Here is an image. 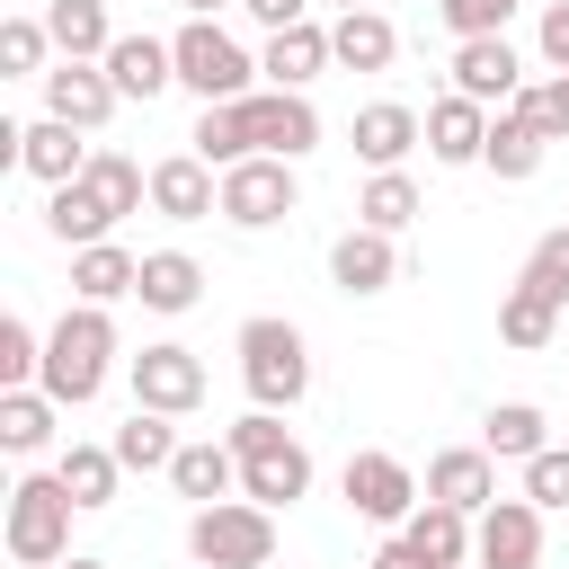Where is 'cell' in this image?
Listing matches in <instances>:
<instances>
[{
    "mask_svg": "<svg viewBox=\"0 0 569 569\" xmlns=\"http://www.w3.org/2000/svg\"><path fill=\"white\" fill-rule=\"evenodd\" d=\"M169 489H178V498H196V507L240 498V453H231V436H196V445H178Z\"/></svg>",
    "mask_w": 569,
    "mask_h": 569,
    "instance_id": "ffe728a7",
    "label": "cell"
},
{
    "mask_svg": "<svg viewBox=\"0 0 569 569\" xmlns=\"http://www.w3.org/2000/svg\"><path fill=\"white\" fill-rule=\"evenodd\" d=\"M516 9H525V0H436V18L453 27V44H462V36H507Z\"/></svg>",
    "mask_w": 569,
    "mask_h": 569,
    "instance_id": "ab89813d",
    "label": "cell"
},
{
    "mask_svg": "<svg viewBox=\"0 0 569 569\" xmlns=\"http://www.w3.org/2000/svg\"><path fill=\"white\" fill-rule=\"evenodd\" d=\"M71 516H80V498L62 489V471H27L18 489H9V560H27V569H53V560H71Z\"/></svg>",
    "mask_w": 569,
    "mask_h": 569,
    "instance_id": "277c9868",
    "label": "cell"
},
{
    "mask_svg": "<svg viewBox=\"0 0 569 569\" xmlns=\"http://www.w3.org/2000/svg\"><path fill=\"white\" fill-rule=\"evenodd\" d=\"M338 489H347V507H356L365 525H409V507L427 498V489H418V471H409L400 453H347Z\"/></svg>",
    "mask_w": 569,
    "mask_h": 569,
    "instance_id": "ba28073f",
    "label": "cell"
},
{
    "mask_svg": "<svg viewBox=\"0 0 569 569\" xmlns=\"http://www.w3.org/2000/svg\"><path fill=\"white\" fill-rule=\"evenodd\" d=\"M53 418H62L53 391H36V382H27V391H0V445H9V453H44V445H53Z\"/></svg>",
    "mask_w": 569,
    "mask_h": 569,
    "instance_id": "d6a6232c",
    "label": "cell"
},
{
    "mask_svg": "<svg viewBox=\"0 0 569 569\" xmlns=\"http://www.w3.org/2000/svg\"><path fill=\"white\" fill-rule=\"evenodd\" d=\"M124 373H133V400H142V409H169V418L204 409V356H196V347H178V338L142 347Z\"/></svg>",
    "mask_w": 569,
    "mask_h": 569,
    "instance_id": "30bf717a",
    "label": "cell"
},
{
    "mask_svg": "<svg viewBox=\"0 0 569 569\" xmlns=\"http://www.w3.org/2000/svg\"><path fill=\"white\" fill-rule=\"evenodd\" d=\"M53 569H107V560H89V551H71V560H53Z\"/></svg>",
    "mask_w": 569,
    "mask_h": 569,
    "instance_id": "c3c4849f",
    "label": "cell"
},
{
    "mask_svg": "<svg viewBox=\"0 0 569 569\" xmlns=\"http://www.w3.org/2000/svg\"><path fill=\"white\" fill-rule=\"evenodd\" d=\"M427 498H445V507L480 516V507L498 498V453H489V445H445V453L427 462Z\"/></svg>",
    "mask_w": 569,
    "mask_h": 569,
    "instance_id": "e0dca14e",
    "label": "cell"
},
{
    "mask_svg": "<svg viewBox=\"0 0 569 569\" xmlns=\"http://www.w3.org/2000/svg\"><path fill=\"white\" fill-rule=\"evenodd\" d=\"M525 498L551 516V507H569V445H542L533 462H525Z\"/></svg>",
    "mask_w": 569,
    "mask_h": 569,
    "instance_id": "60d3db41",
    "label": "cell"
},
{
    "mask_svg": "<svg viewBox=\"0 0 569 569\" xmlns=\"http://www.w3.org/2000/svg\"><path fill=\"white\" fill-rule=\"evenodd\" d=\"M453 89L480 98V107H507V98L525 89V53H516L507 36H462V44H453Z\"/></svg>",
    "mask_w": 569,
    "mask_h": 569,
    "instance_id": "5bb4252c",
    "label": "cell"
},
{
    "mask_svg": "<svg viewBox=\"0 0 569 569\" xmlns=\"http://www.w3.org/2000/svg\"><path fill=\"white\" fill-rule=\"evenodd\" d=\"M151 213H169V222H204V213H222V169H213L204 151L160 160V169H151Z\"/></svg>",
    "mask_w": 569,
    "mask_h": 569,
    "instance_id": "2e32d148",
    "label": "cell"
},
{
    "mask_svg": "<svg viewBox=\"0 0 569 569\" xmlns=\"http://www.w3.org/2000/svg\"><path fill=\"white\" fill-rule=\"evenodd\" d=\"M489 116H498V107H480V98H462V89L436 98V107H427V151H436L445 169H471V160L489 151Z\"/></svg>",
    "mask_w": 569,
    "mask_h": 569,
    "instance_id": "ac0fdd59",
    "label": "cell"
},
{
    "mask_svg": "<svg viewBox=\"0 0 569 569\" xmlns=\"http://www.w3.org/2000/svg\"><path fill=\"white\" fill-rule=\"evenodd\" d=\"M480 445H489L498 462H533V453H542V409H533V400H498V409L480 418Z\"/></svg>",
    "mask_w": 569,
    "mask_h": 569,
    "instance_id": "8d00e7d4",
    "label": "cell"
},
{
    "mask_svg": "<svg viewBox=\"0 0 569 569\" xmlns=\"http://www.w3.org/2000/svg\"><path fill=\"white\" fill-rule=\"evenodd\" d=\"M329 62H338V53H329V27H311V18H302V27H276V36H267V53H258L267 89H311Z\"/></svg>",
    "mask_w": 569,
    "mask_h": 569,
    "instance_id": "44dd1931",
    "label": "cell"
},
{
    "mask_svg": "<svg viewBox=\"0 0 569 569\" xmlns=\"http://www.w3.org/2000/svg\"><path fill=\"white\" fill-rule=\"evenodd\" d=\"M53 471H62V489L80 498V516H89V507H116V471H124L116 445H62Z\"/></svg>",
    "mask_w": 569,
    "mask_h": 569,
    "instance_id": "e575fe53",
    "label": "cell"
},
{
    "mask_svg": "<svg viewBox=\"0 0 569 569\" xmlns=\"http://www.w3.org/2000/svg\"><path fill=\"white\" fill-rule=\"evenodd\" d=\"M471 560L480 569H542V507L533 498H489L471 516Z\"/></svg>",
    "mask_w": 569,
    "mask_h": 569,
    "instance_id": "9c48e42d",
    "label": "cell"
},
{
    "mask_svg": "<svg viewBox=\"0 0 569 569\" xmlns=\"http://www.w3.org/2000/svg\"><path fill=\"white\" fill-rule=\"evenodd\" d=\"M551 329H560V293H542L533 276H516L507 302H498V338L507 347H551Z\"/></svg>",
    "mask_w": 569,
    "mask_h": 569,
    "instance_id": "83f0119b",
    "label": "cell"
},
{
    "mask_svg": "<svg viewBox=\"0 0 569 569\" xmlns=\"http://www.w3.org/2000/svg\"><path fill=\"white\" fill-rule=\"evenodd\" d=\"M338 9H373V0H338Z\"/></svg>",
    "mask_w": 569,
    "mask_h": 569,
    "instance_id": "681fc988",
    "label": "cell"
},
{
    "mask_svg": "<svg viewBox=\"0 0 569 569\" xmlns=\"http://www.w3.org/2000/svg\"><path fill=\"white\" fill-rule=\"evenodd\" d=\"M356 222H373V231H409V222H418V178H409V169H373L365 196H356Z\"/></svg>",
    "mask_w": 569,
    "mask_h": 569,
    "instance_id": "d590c367",
    "label": "cell"
},
{
    "mask_svg": "<svg viewBox=\"0 0 569 569\" xmlns=\"http://www.w3.org/2000/svg\"><path fill=\"white\" fill-rule=\"evenodd\" d=\"M240 382H249L258 409H293V400L311 391V347H302V329L276 320V311L240 320Z\"/></svg>",
    "mask_w": 569,
    "mask_h": 569,
    "instance_id": "3957f363",
    "label": "cell"
},
{
    "mask_svg": "<svg viewBox=\"0 0 569 569\" xmlns=\"http://www.w3.org/2000/svg\"><path fill=\"white\" fill-rule=\"evenodd\" d=\"M133 293H142V311H169V320H178V311L204 302V267H196L187 249H142V284H133Z\"/></svg>",
    "mask_w": 569,
    "mask_h": 569,
    "instance_id": "603a6c76",
    "label": "cell"
},
{
    "mask_svg": "<svg viewBox=\"0 0 569 569\" xmlns=\"http://www.w3.org/2000/svg\"><path fill=\"white\" fill-rule=\"evenodd\" d=\"M18 169H27V178H44V187H71V178L89 169V133H80V124H62V116H36V124L18 133Z\"/></svg>",
    "mask_w": 569,
    "mask_h": 569,
    "instance_id": "d6986e66",
    "label": "cell"
},
{
    "mask_svg": "<svg viewBox=\"0 0 569 569\" xmlns=\"http://www.w3.org/2000/svg\"><path fill=\"white\" fill-rule=\"evenodd\" d=\"M44 373V338L27 320H0V391H27Z\"/></svg>",
    "mask_w": 569,
    "mask_h": 569,
    "instance_id": "f35d334b",
    "label": "cell"
},
{
    "mask_svg": "<svg viewBox=\"0 0 569 569\" xmlns=\"http://www.w3.org/2000/svg\"><path fill=\"white\" fill-rule=\"evenodd\" d=\"M293 204H302V187H293V160L258 151V160L222 169V222H240V231H267V222H284Z\"/></svg>",
    "mask_w": 569,
    "mask_h": 569,
    "instance_id": "52a82bcc",
    "label": "cell"
},
{
    "mask_svg": "<svg viewBox=\"0 0 569 569\" xmlns=\"http://www.w3.org/2000/svg\"><path fill=\"white\" fill-rule=\"evenodd\" d=\"M169 44H178V89H196L204 107H222V98H249L258 62H249V53H240V44H231L213 18H187Z\"/></svg>",
    "mask_w": 569,
    "mask_h": 569,
    "instance_id": "8992f818",
    "label": "cell"
},
{
    "mask_svg": "<svg viewBox=\"0 0 569 569\" xmlns=\"http://www.w3.org/2000/svg\"><path fill=\"white\" fill-rule=\"evenodd\" d=\"M329 53H338L347 71H391V53H400V27H391L382 9H338V27H329Z\"/></svg>",
    "mask_w": 569,
    "mask_h": 569,
    "instance_id": "cb8c5ba5",
    "label": "cell"
},
{
    "mask_svg": "<svg viewBox=\"0 0 569 569\" xmlns=\"http://www.w3.org/2000/svg\"><path fill=\"white\" fill-rule=\"evenodd\" d=\"M507 107H525V116H533V124H542V133H551V142H560V133H569V71H551V80H542V89H533V80H525V89H516V98H507Z\"/></svg>",
    "mask_w": 569,
    "mask_h": 569,
    "instance_id": "b9f144b4",
    "label": "cell"
},
{
    "mask_svg": "<svg viewBox=\"0 0 569 569\" xmlns=\"http://www.w3.org/2000/svg\"><path fill=\"white\" fill-rule=\"evenodd\" d=\"M542 62H551V71H569V0H551V9H542Z\"/></svg>",
    "mask_w": 569,
    "mask_h": 569,
    "instance_id": "ee69618b",
    "label": "cell"
},
{
    "mask_svg": "<svg viewBox=\"0 0 569 569\" xmlns=\"http://www.w3.org/2000/svg\"><path fill=\"white\" fill-rule=\"evenodd\" d=\"M400 533H409V542H418V551H427L436 569H453V560H471V516H462V507H445V498H418Z\"/></svg>",
    "mask_w": 569,
    "mask_h": 569,
    "instance_id": "f546056e",
    "label": "cell"
},
{
    "mask_svg": "<svg viewBox=\"0 0 569 569\" xmlns=\"http://www.w3.org/2000/svg\"><path fill=\"white\" fill-rule=\"evenodd\" d=\"M453 569H480V560H453Z\"/></svg>",
    "mask_w": 569,
    "mask_h": 569,
    "instance_id": "f907efd6",
    "label": "cell"
},
{
    "mask_svg": "<svg viewBox=\"0 0 569 569\" xmlns=\"http://www.w3.org/2000/svg\"><path fill=\"white\" fill-rule=\"evenodd\" d=\"M240 107H249V142H258V151H276V160L320 151V107H311L302 89H249Z\"/></svg>",
    "mask_w": 569,
    "mask_h": 569,
    "instance_id": "8fae6325",
    "label": "cell"
},
{
    "mask_svg": "<svg viewBox=\"0 0 569 569\" xmlns=\"http://www.w3.org/2000/svg\"><path fill=\"white\" fill-rule=\"evenodd\" d=\"M391 276H400V249H391V231H373V222H347L338 240H329V284L338 293H391Z\"/></svg>",
    "mask_w": 569,
    "mask_h": 569,
    "instance_id": "4fadbf2b",
    "label": "cell"
},
{
    "mask_svg": "<svg viewBox=\"0 0 569 569\" xmlns=\"http://www.w3.org/2000/svg\"><path fill=\"white\" fill-rule=\"evenodd\" d=\"M187 151H204L213 169H240V160H258V142H249V107H240V98L204 107V116H196V133H187Z\"/></svg>",
    "mask_w": 569,
    "mask_h": 569,
    "instance_id": "4dcf8cb0",
    "label": "cell"
},
{
    "mask_svg": "<svg viewBox=\"0 0 569 569\" xmlns=\"http://www.w3.org/2000/svg\"><path fill=\"white\" fill-rule=\"evenodd\" d=\"M133 284H142V258H133V249H116V240L71 249V293H80V302H124Z\"/></svg>",
    "mask_w": 569,
    "mask_h": 569,
    "instance_id": "484cf974",
    "label": "cell"
},
{
    "mask_svg": "<svg viewBox=\"0 0 569 569\" xmlns=\"http://www.w3.org/2000/svg\"><path fill=\"white\" fill-rule=\"evenodd\" d=\"M542 151H551V133H542L525 107H498V116H489V151H480V169H498V178H533Z\"/></svg>",
    "mask_w": 569,
    "mask_h": 569,
    "instance_id": "d4e9b609",
    "label": "cell"
},
{
    "mask_svg": "<svg viewBox=\"0 0 569 569\" xmlns=\"http://www.w3.org/2000/svg\"><path fill=\"white\" fill-rule=\"evenodd\" d=\"M240 9H249V18L267 27V36H276V27H302V18H311V0H240Z\"/></svg>",
    "mask_w": 569,
    "mask_h": 569,
    "instance_id": "f6af8a7d",
    "label": "cell"
},
{
    "mask_svg": "<svg viewBox=\"0 0 569 569\" xmlns=\"http://www.w3.org/2000/svg\"><path fill=\"white\" fill-rule=\"evenodd\" d=\"M116 107H124V89L107 80V62H71V53H62V62L44 71V116H62V124L98 133Z\"/></svg>",
    "mask_w": 569,
    "mask_h": 569,
    "instance_id": "7c38bea8",
    "label": "cell"
},
{
    "mask_svg": "<svg viewBox=\"0 0 569 569\" xmlns=\"http://www.w3.org/2000/svg\"><path fill=\"white\" fill-rule=\"evenodd\" d=\"M44 231H53L62 249H89V240H107L116 222H107V204L71 178V187H44Z\"/></svg>",
    "mask_w": 569,
    "mask_h": 569,
    "instance_id": "1f68e13d",
    "label": "cell"
},
{
    "mask_svg": "<svg viewBox=\"0 0 569 569\" xmlns=\"http://www.w3.org/2000/svg\"><path fill=\"white\" fill-rule=\"evenodd\" d=\"M107 80H116L124 98H160V89L178 80V44H169V36H116V44H107Z\"/></svg>",
    "mask_w": 569,
    "mask_h": 569,
    "instance_id": "7402d4cb",
    "label": "cell"
},
{
    "mask_svg": "<svg viewBox=\"0 0 569 569\" xmlns=\"http://www.w3.org/2000/svg\"><path fill=\"white\" fill-rule=\"evenodd\" d=\"M222 436H231V453H240V498H258V507H293V498L311 489V453L293 445L284 409H249V418H231Z\"/></svg>",
    "mask_w": 569,
    "mask_h": 569,
    "instance_id": "7a4b0ae2",
    "label": "cell"
},
{
    "mask_svg": "<svg viewBox=\"0 0 569 569\" xmlns=\"http://www.w3.org/2000/svg\"><path fill=\"white\" fill-rule=\"evenodd\" d=\"M187 18H213V9H240V0H178Z\"/></svg>",
    "mask_w": 569,
    "mask_h": 569,
    "instance_id": "7dc6e473",
    "label": "cell"
},
{
    "mask_svg": "<svg viewBox=\"0 0 569 569\" xmlns=\"http://www.w3.org/2000/svg\"><path fill=\"white\" fill-rule=\"evenodd\" d=\"M107 445H116L124 471H169V462H178V427H169V409H142V400H133V418H124Z\"/></svg>",
    "mask_w": 569,
    "mask_h": 569,
    "instance_id": "f1b7e54d",
    "label": "cell"
},
{
    "mask_svg": "<svg viewBox=\"0 0 569 569\" xmlns=\"http://www.w3.org/2000/svg\"><path fill=\"white\" fill-rule=\"evenodd\" d=\"M80 187L107 204V222H124L142 196H151V169H133L124 151H89V169H80Z\"/></svg>",
    "mask_w": 569,
    "mask_h": 569,
    "instance_id": "836d02e7",
    "label": "cell"
},
{
    "mask_svg": "<svg viewBox=\"0 0 569 569\" xmlns=\"http://www.w3.org/2000/svg\"><path fill=\"white\" fill-rule=\"evenodd\" d=\"M107 365H116V320H107V302H71V311L44 329V373H36V391H53L62 409H89V400L107 391Z\"/></svg>",
    "mask_w": 569,
    "mask_h": 569,
    "instance_id": "6da1fadb",
    "label": "cell"
},
{
    "mask_svg": "<svg viewBox=\"0 0 569 569\" xmlns=\"http://www.w3.org/2000/svg\"><path fill=\"white\" fill-rule=\"evenodd\" d=\"M44 53H53V27H44V18H9V27H0V71H9V80H27V71L44 80V71H53Z\"/></svg>",
    "mask_w": 569,
    "mask_h": 569,
    "instance_id": "74e56055",
    "label": "cell"
},
{
    "mask_svg": "<svg viewBox=\"0 0 569 569\" xmlns=\"http://www.w3.org/2000/svg\"><path fill=\"white\" fill-rule=\"evenodd\" d=\"M187 551H196V569H267L276 560V507L213 498V507L187 516Z\"/></svg>",
    "mask_w": 569,
    "mask_h": 569,
    "instance_id": "5b68a950",
    "label": "cell"
},
{
    "mask_svg": "<svg viewBox=\"0 0 569 569\" xmlns=\"http://www.w3.org/2000/svg\"><path fill=\"white\" fill-rule=\"evenodd\" d=\"M44 27H53V53H71V62H107V44H116L107 0H44Z\"/></svg>",
    "mask_w": 569,
    "mask_h": 569,
    "instance_id": "4316f807",
    "label": "cell"
},
{
    "mask_svg": "<svg viewBox=\"0 0 569 569\" xmlns=\"http://www.w3.org/2000/svg\"><path fill=\"white\" fill-rule=\"evenodd\" d=\"M365 569H436V560H427V551H418L409 533H391V542H382V551H373Z\"/></svg>",
    "mask_w": 569,
    "mask_h": 569,
    "instance_id": "bcb514c9",
    "label": "cell"
},
{
    "mask_svg": "<svg viewBox=\"0 0 569 569\" xmlns=\"http://www.w3.org/2000/svg\"><path fill=\"white\" fill-rule=\"evenodd\" d=\"M525 276H533L542 293H560V302H569V222L533 240V258H525Z\"/></svg>",
    "mask_w": 569,
    "mask_h": 569,
    "instance_id": "7bdbcfd3",
    "label": "cell"
},
{
    "mask_svg": "<svg viewBox=\"0 0 569 569\" xmlns=\"http://www.w3.org/2000/svg\"><path fill=\"white\" fill-rule=\"evenodd\" d=\"M347 142H356V160H365V169H400V160L427 142V116H418V107H400V98H373V107H356Z\"/></svg>",
    "mask_w": 569,
    "mask_h": 569,
    "instance_id": "9a60e30c",
    "label": "cell"
}]
</instances>
